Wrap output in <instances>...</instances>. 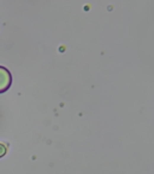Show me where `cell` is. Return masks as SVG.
Masks as SVG:
<instances>
[{
  "instance_id": "cell-1",
  "label": "cell",
  "mask_w": 154,
  "mask_h": 174,
  "mask_svg": "<svg viewBox=\"0 0 154 174\" xmlns=\"http://www.w3.org/2000/svg\"><path fill=\"white\" fill-rule=\"evenodd\" d=\"M5 152H6V148L3 144H0V157H1V156H4Z\"/></svg>"
}]
</instances>
